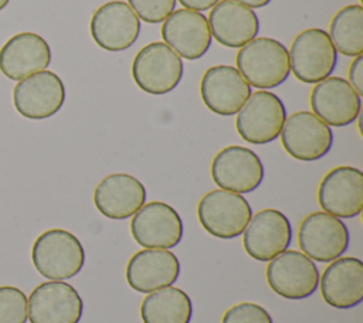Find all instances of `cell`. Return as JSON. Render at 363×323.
<instances>
[{
    "label": "cell",
    "mask_w": 363,
    "mask_h": 323,
    "mask_svg": "<svg viewBox=\"0 0 363 323\" xmlns=\"http://www.w3.org/2000/svg\"><path fill=\"white\" fill-rule=\"evenodd\" d=\"M179 1L184 8L194 10V11H204L214 7L220 0H176Z\"/></svg>",
    "instance_id": "4dcf8cb0"
},
{
    "label": "cell",
    "mask_w": 363,
    "mask_h": 323,
    "mask_svg": "<svg viewBox=\"0 0 363 323\" xmlns=\"http://www.w3.org/2000/svg\"><path fill=\"white\" fill-rule=\"evenodd\" d=\"M211 37L224 47L241 48L259 33L257 13L233 0H220L208 14Z\"/></svg>",
    "instance_id": "cb8c5ba5"
},
{
    "label": "cell",
    "mask_w": 363,
    "mask_h": 323,
    "mask_svg": "<svg viewBox=\"0 0 363 323\" xmlns=\"http://www.w3.org/2000/svg\"><path fill=\"white\" fill-rule=\"evenodd\" d=\"M323 300L336 309H352L363 300V262L340 256L329 264L319 278Z\"/></svg>",
    "instance_id": "603a6c76"
},
{
    "label": "cell",
    "mask_w": 363,
    "mask_h": 323,
    "mask_svg": "<svg viewBox=\"0 0 363 323\" xmlns=\"http://www.w3.org/2000/svg\"><path fill=\"white\" fill-rule=\"evenodd\" d=\"M328 34L335 50L342 55L363 54V7L347 4L337 10L330 20Z\"/></svg>",
    "instance_id": "484cf974"
},
{
    "label": "cell",
    "mask_w": 363,
    "mask_h": 323,
    "mask_svg": "<svg viewBox=\"0 0 363 323\" xmlns=\"http://www.w3.org/2000/svg\"><path fill=\"white\" fill-rule=\"evenodd\" d=\"M197 217L210 235L233 239L242 235L252 217V208L241 194L217 188L200 198Z\"/></svg>",
    "instance_id": "277c9868"
},
{
    "label": "cell",
    "mask_w": 363,
    "mask_h": 323,
    "mask_svg": "<svg viewBox=\"0 0 363 323\" xmlns=\"http://www.w3.org/2000/svg\"><path fill=\"white\" fill-rule=\"evenodd\" d=\"M320 208L337 218H353L363 210V173L353 166H337L329 170L319 183Z\"/></svg>",
    "instance_id": "9a60e30c"
},
{
    "label": "cell",
    "mask_w": 363,
    "mask_h": 323,
    "mask_svg": "<svg viewBox=\"0 0 363 323\" xmlns=\"http://www.w3.org/2000/svg\"><path fill=\"white\" fill-rule=\"evenodd\" d=\"M346 224L325 211L308 214L298 228V245L308 258L318 262H332L349 248Z\"/></svg>",
    "instance_id": "ba28073f"
},
{
    "label": "cell",
    "mask_w": 363,
    "mask_h": 323,
    "mask_svg": "<svg viewBox=\"0 0 363 323\" xmlns=\"http://www.w3.org/2000/svg\"><path fill=\"white\" fill-rule=\"evenodd\" d=\"M221 323H274V320L261 305L241 302L225 310Z\"/></svg>",
    "instance_id": "f1b7e54d"
},
{
    "label": "cell",
    "mask_w": 363,
    "mask_h": 323,
    "mask_svg": "<svg viewBox=\"0 0 363 323\" xmlns=\"http://www.w3.org/2000/svg\"><path fill=\"white\" fill-rule=\"evenodd\" d=\"M309 103L315 113L328 126L342 128L353 123L362 109V96L352 88L347 79L328 76L311 91Z\"/></svg>",
    "instance_id": "e0dca14e"
},
{
    "label": "cell",
    "mask_w": 363,
    "mask_h": 323,
    "mask_svg": "<svg viewBox=\"0 0 363 323\" xmlns=\"http://www.w3.org/2000/svg\"><path fill=\"white\" fill-rule=\"evenodd\" d=\"M84 302L77 289L62 280L43 282L27 299L30 323H79Z\"/></svg>",
    "instance_id": "5bb4252c"
},
{
    "label": "cell",
    "mask_w": 363,
    "mask_h": 323,
    "mask_svg": "<svg viewBox=\"0 0 363 323\" xmlns=\"http://www.w3.org/2000/svg\"><path fill=\"white\" fill-rule=\"evenodd\" d=\"M265 276L272 292L289 300L312 296L320 278L315 262L295 249H285L272 258L267 265Z\"/></svg>",
    "instance_id": "52a82bcc"
},
{
    "label": "cell",
    "mask_w": 363,
    "mask_h": 323,
    "mask_svg": "<svg viewBox=\"0 0 363 323\" xmlns=\"http://www.w3.org/2000/svg\"><path fill=\"white\" fill-rule=\"evenodd\" d=\"M200 95L204 105L216 115L233 116L251 95V86L231 65H213L200 81Z\"/></svg>",
    "instance_id": "ac0fdd59"
},
{
    "label": "cell",
    "mask_w": 363,
    "mask_h": 323,
    "mask_svg": "<svg viewBox=\"0 0 363 323\" xmlns=\"http://www.w3.org/2000/svg\"><path fill=\"white\" fill-rule=\"evenodd\" d=\"M129 7L139 20L149 24L164 21L176 7V0H128Z\"/></svg>",
    "instance_id": "83f0119b"
},
{
    "label": "cell",
    "mask_w": 363,
    "mask_h": 323,
    "mask_svg": "<svg viewBox=\"0 0 363 323\" xmlns=\"http://www.w3.org/2000/svg\"><path fill=\"white\" fill-rule=\"evenodd\" d=\"M64 102V82L55 72L48 69L18 81L13 88L14 108L27 119H48L62 108Z\"/></svg>",
    "instance_id": "8fae6325"
},
{
    "label": "cell",
    "mask_w": 363,
    "mask_h": 323,
    "mask_svg": "<svg viewBox=\"0 0 363 323\" xmlns=\"http://www.w3.org/2000/svg\"><path fill=\"white\" fill-rule=\"evenodd\" d=\"M180 275V262L170 249H140L126 265V282L139 293L172 286Z\"/></svg>",
    "instance_id": "44dd1931"
},
{
    "label": "cell",
    "mask_w": 363,
    "mask_h": 323,
    "mask_svg": "<svg viewBox=\"0 0 363 323\" xmlns=\"http://www.w3.org/2000/svg\"><path fill=\"white\" fill-rule=\"evenodd\" d=\"M183 72L182 58L162 41L146 44L132 61L135 84L150 95H164L176 89Z\"/></svg>",
    "instance_id": "3957f363"
},
{
    "label": "cell",
    "mask_w": 363,
    "mask_h": 323,
    "mask_svg": "<svg viewBox=\"0 0 363 323\" xmlns=\"http://www.w3.org/2000/svg\"><path fill=\"white\" fill-rule=\"evenodd\" d=\"M162 38L180 58L199 60L211 45V31L207 17L194 10H174L162 24Z\"/></svg>",
    "instance_id": "d6986e66"
},
{
    "label": "cell",
    "mask_w": 363,
    "mask_h": 323,
    "mask_svg": "<svg viewBox=\"0 0 363 323\" xmlns=\"http://www.w3.org/2000/svg\"><path fill=\"white\" fill-rule=\"evenodd\" d=\"M288 54L291 71L303 84H318L330 76L337 64V51L328 31L316 27L301 31L292 40Z\"/></svg>",
    "instance_id": "5b68a950"
},
{
    "label": "cell",
    "mask_w": 363,
    "mask_h": 323,
    "mask_svg": "<svg viewBox=\"0 0 363 323\" xmlns=\"http://www.w3.org/2000/svg\"><path fill=\"white\" fill-rule=\"evenodd\" d=\"M146 188L140 180L128 173L104 177L94 190L96 210L111 220L130 218L145 203Z\"/></svg>",
    "instance_id": "7402d4cb"
},
{
    "label": "cell",
    "mask_w": 363,
    "mask_h": 323,
    "mask_svg": "<svg viewBox=\"0 0 363 323\" xmlns=\"http://www.w3.org/2000/svg\"><path fill=\"white\" fill-rule=\"evenodd\" d=\"M291 239V222L284 212L275 208H264L255 212L242 232L245 252L261 262H269L288 249Z\"/></svg>",
    "instance_id": "2e32d148"
},
{
    "label": "cell",
    "mask_w": 363,
    "mask_h": 323,
    "mask_svg": "<svg viewBox=\"0 0 363 323\" xmlns=\"http://www.w3.org/2000/svg\"><path fill=\"white\" fill-rule=\"evenodd\" d=\"M130 234L143 248L170 249L183 238V221L167 203L150 201L132 215Z\"/></svg>",
    "instance_id": "30bf717a"
},
{
    "label": "cell",
    "mask_w": 363,
    "mask_h": 323,
    "mask_svg": "<svg viewBox=\"0 0 363 323\" xmlns=\"http://www.w3.org/2000/svg\"><path fill=\"white\" fill-rule=\"evenodd\" d=\"M210 171L220 188L238 194L257 190L264 180V164L258 154L238 144L227 146L216 153Z\"/></svg>",
    "instance_id": "4fadbf2b"
},
{
    "label": "cell",
    "mask_w": 363,
    "mask_h": 323,
    "mask_svg": "<svg viewBox=\"0 0 363 323\" xmlns=\"http://www.w3.org/2000/svg\"><path fill=\"white\" fill-rule=\"evenodd\" d=\"M233 1L240 3L242 6H247L250 8H261V7L268 6L272 0H233Z\"/></svg>",
    "instance_id": "1f68e13d"
},
{
    "label": "cell",
    "mask_w": 363,
    "mask_h": 323,
    "mask_svg": "<svg viewBox=\"0 0 363 323\" xmlns=\"http://www.w3.org/2000/svg\"><path fill=\"white\" fill-rule=\"evenodd\" d=\"M286 119V108L274 92L261 89L250 95L237 112L235 129L251 144H267L279 137Z\"/></svg>",
    "instance_id": "8992f818"
},
{
    "label": "cell",
    "mask_w": 363,
    "mask_h": 323,
    "mask_svg": "<svg viewBox=\"0 0 363 323\" xmlns=\"http://www.w3.org/2000/svg\"><path fill=\"white\" fill-rule=\"evenodd\" d=\"M279 137L285 152L301 162H315L325 157L333 144L330 126L308 110L289 115Z\"/></svg>",
    "instance_id": "9c48e42d"
},
{
    "label": "cell",
    "mask_w": 363,
    "mask_h": 323,
    "mask_svg": "<svg viewBox=\"0 0 363 323\" xmlns=\"http://www.w3.org/2000/svg\"><path fill=\"white\" fill-rule=\"evenodd\" d=\"M191 316L193 303L190 296L174 286L147 293L140 305L143 323H190Z\"/></svg>",
    "instance_id": "d4e9b609"
},
{
    "label": "cell",
    "mask_w": 363,
    "mask_h": 323,
    "mask_svg": "<svg viewBox=\"0 0 363 323\" xmlns=\"http://www.w3.org/2000/svg\"><path fill=\"white\" fill-rule=\"evenodd\" d=\"M10 3V0H0V11Z\"/></svg>",
    "instance_id": "d6a6232c"
},
{
    "label": "cell",
    "mask_w": 363,
    "mask_h": 323,
    "mask_svg": "<svg viewBox=\"0 0 363 323\" xmlns=\"http://www.w3.org/2000/svg\"><path fill=\"white\" fill-rule=\"evenodd\" d=\"M89 31L98 47L111 52H119L130 48L139 38L140 20L128 3L112 0L94 11Z\"/></svg>",
    "instance_id": "7c38bea8"
},
{
    "label": "cell",
    "mask_w": 363,
    "mask_h": 323,
    "mask_svg": "<svg viewBox=\"0 0 363 323\" xmlns=\"http://www.w3.org/2000/svg\"><path fill=\"white\" fill-rule=\"evenodd\" d=\"M50 64V44L37 33H17L0 48V72L11 81L44 71Z\"/></svg>",
    "instance_id": "ffe728a7"
},
{
    "label": "cell",
    "mask_w": 363,
    "mask_h": 323,
    "mask_svg": "<svg viewBox=\"0 0 363 323\" xmlns=\"http://www.w3.org/2000/svg\"><path fill=\"white\" fill-rule=\"evenodd\" d=\"M27 296L16 286H0V323H26Z\"/></svg>",
    "instance_id": "4316f807"
},
{
    "label": "cell",
    "mask_w": 363,
    "mask_h": 323,
    "mask_svg": "<svg viewBox=\"0 0 363 323\" xmlns=\"http://www.w3.org/2000/svg\"><path fill=\"white\" fill-rule=\"evenodd\" d=\"M347 82L362 96L363 95V55H356L347 69Z\"/></svg>",
    "instance_id": "f546056e"
},
{
    "label": "cell",
    "mask_w": 363,
    "mask_h": 323,
    "mask_svg": "<svg viewBox=\"0 0 363 323\" xmlns=\"http://www.w3.org/2000/svg\"><path fill=\"white\" fill-rule=\"evenodd\" d=\"M235 68L257 89H272L282 85L289 74L286 47L271 37H255L242 45L235 57Z\"/></svg>",
    "instance_id": "6da1fadb"
},
{
    "label": "cell",
    "mask_w": 363,
    "mask_h": 323,
    "mask_svg": "<svg viewBox=\"0 0 363 323\" xmlns=\"http://www.w3.org/2000/svg\"><path fill=\"white\" fill-rule=\"evenodd\" d=\"M35 271L50 280L74 278L85 264L81 241L69 231L51 228L41 232L31 246Z\"/></svg>",
    "instance_id": "7a4b0ae2"
}]
</instances>
